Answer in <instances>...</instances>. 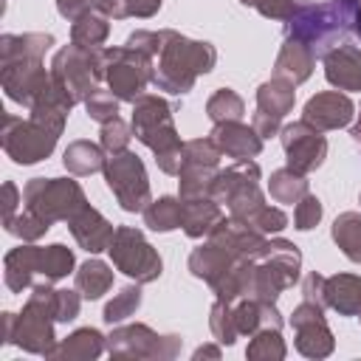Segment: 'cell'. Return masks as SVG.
I'll return each instance as SVG.
<instances>
[{"label":"cell","instance_id":"cell-36","mask_svg":"<svg viewBox=\"0 0 361 361\" xmlns=\"http://www.w3.org/2000/svg\"><path fill=\"white\" fill-rule=\"evenodd\" d=\"M141 214H144V226L149 231H158V234L175 231V228H180V197L164 195V197L152 200Z\"/></svg>","mask_w":361,"mask_h":361},{"label":"cell","instance_id":"cell-58","mask_svg":"<svg viewBox=\"0 0 361 361\" xmlns=\"http://www.w3.org/2000/svg\"><path fill=\"white\" fill-rule=\"evenodd\" d=\"M358 203H361V195H358Z\"/></svg>","mask_w":361,"mask_h":361},{"label":"cell","instance_id":"cell-43","mask_svg":"<svg viewBox=\"0 0 361 361\" xmlns=\"http://www.w3.org/2000/svg\"><path fill=\"white\" fill-rule=\"evenodd\" d=\"M118 96L113 93V90H93L82 104H85V110H87V118L90 121H99V124H107V121H113V118H118Z\"/></svg>","mask_w":361,"mask_h":361},{"label":"cell","instance_id":"cell-24","mask_svg":"<svg viewBox=\"0 0 361 361\" xmlns=\"http://www.w3.org/2000/svg\"><path fill=\"white\" fill-rule=\"evenodd\" d=\"M234 257L226 251V248H220L217 243H212V240H206L203 245H197V248H192V254H189V271H192V276H197V279H203V282H209L212 288L234 268Z\"/></svg>","mask_w":361,"mask_h":361},{"label":"cell","instance_id":"cell-27","mask_svg":"<svg viewBox=\"0 0 361 361\" xmlns=\"http://www.w3.org/2000/svg\"><path fill=\"white\" fill-rule=\"evenodd\" d=\"M313 68H316L313 51L296 39H285L279 54H276V62H274V76L288 79L290 85H302L310 79Z\"/></svg>","mask_w":361,"mask_h":361},{"label":"cell","instance_id":"cell-22","mask_svg":"<svg viewBox=\"0 0 361 361\" xmlns=\"http://www.w3.org/2000/svg\"><path fill=\"white\" fill-rule=\"evenodd\" d=\"M39 254L42 245L23 243L3 257V282L11 293H23L34 285V276H39Z\"/></svg>","mask_w":361,"mask_h":361},{"label":"cell","instance_id":"cell-34","mask_svg":"<svg viewBox=\"0 0 361 361\" xmlns=\"http://www.w3.org/2000/svg\"><path fill=\"white\" fill-rule=\"evenodd\" d=\"M107 34H110V17L96 8H87L82 17L71 23V42L82 48H102Z\"/></svg>","mask_w":361,"mask_h":361},{"label":"cell","instance_id":"cell-16","mask_svg":"<svg viewBox=\"0 0 361 361\" xmlns=\"http://www.w3.org/2000/svg\"><path fill=\"white\" fill-rule=\"evenodd\" d=\"M51 71H45L42 59H11L0 62V85L6 96L23 107H31L34 99L48 87Z\"/></svg>","mask_w":361,"mask_h":361},{"label":"cell","instance_id":"cell-53","mask_svg":"<svg viewBox=\"0 0 361 361\" xmlns=\"http://www.w3.org/2000/svg\"><path fill=\"white\" fill-rule=\"evenodd\" d=\"M220 347H223L220 341H217V344H200V347L192 353V358H195V361H200V358H214V361H217V358L223 355V350H220Z\"/></svg>","mask_w":361,"mask_h":361},{"label":"cell","instance_id":"cell-5","mask_svg":"<svg viewBox=\"0 0 361 361\" xmlns=\"http://www.w3.org/2000/svg\"><path fill=\"white\" fill-rule=\"evenodd\" d=\"M54 299H56V288H51V282H34L28 302L23 305V313H17V324H14V344L31 355H51V350L56 347V336H54V324H56V310H54Z\"/></svg>","mask_w":361,"mask_h":361},{"label":"cell","instance_id":"cell-4","mask_svg":"<svg viewBox=\"0 0 361 361\" xmlns=\"http://www.w3.org/2000/svg\"><path fill=\"white\" fill-rule=\"evenodd\" d=\"M259 178H262L259 164L245 158V161H234L231 166L220 169L214 178V189H212V197L228 209V217L245 223L248 228H254L257 217L268 206L259 189Z\"/></svg>","mask_w":361,"mask_h":361},{"label":"cell","instance_id":"cell-29","mask_svg":"<svg viewBox=\"0 0 361 361\" xmlns=\"http://www.w3.org/2000/svg\"><path fill=\"white\" fill-rule=\"evenodd\" d=\"M54 45V34L25 31V34H3L0 37V62L11 59H42Z\"/></svg>","mask_w":361,"mask_h":361},{"label":"cell","instance_id":"cell-56","mask_svg":"<svg viewBox=\"0 0 361 361\" xmlns=\"http://www.w3.org/2000/svg\"><path fill=\"white\" fill-rule=\"evenodd\" d=\"M355 116H358V121H355V127H353V141H355L358 149H361V110H358Z\"/></svg>","mask_w":361,"mask_h":361},{"label":"cell","instance_id":"cell-25","mask_svg":"<svg viewBox=\"0 0 361 361\" xmlns=\"http://www.w3.org/2000/svg\"><path fill=\"white\" fill-rule=\"evenodd\" d=\"M107 350V336H102L96 327H79L71 336H65L62 341H56V347L51 350L48 358L56 361H93Z\"/></svg>","mask_w":361,"mask_h":361},{"label":"cell","instance_id":"cell-9","mask_svg":"<svg viewBox=\"0 0 361 361\" xmlns=\"http://www.w3.org/2000/svg\"><path fill=\"white\" fill-rule=\"evenodd\" d=\"M62 133L51 130L48 124L37 121V118H20L11 113H3V130H0V144L6 149V155L20 164V166H31L45 161Z\"/></svg>","mask_w":361,"mask_h":361},{"label":"cell","instance_id":"cell-1","mask_svg":"<svg viewBox=\"0 0 361 361\" xmlns=\"http://www.w3.org/2000/svg\"><path fill=\"white\" fill-rule=\"evenodd\" d=\"M217 62V51L206 39L183 37L175 28H161V45L155 54L152 85L172 96H183L195 87L197 76L209 73Z\"/></svg>","mask_w":361,"mask_h":361},{"label":"cell","instance_id":"cell-40","mask_svg":"<svg viewBox=\"0 0 361 361\" xmlns=\"http://www.w3.org/2000/svg\"><path fill=\"white\" fill-rule=\"evenodd\" d=\"M141 299H144V293H141V282H135V285H124L107 305H104V313H102V319L113 327V324H121L124 319H130L138 307H141Z\"/></svg>","mask_w":361,"mask_h":361},{"label":"cell","instance_id":"cell-23","mask_svg":"<svg viewBox=\"0 0 361 361\" xmlns=\"http://www.w3.org/2000/svg\"><path fill=\"white\" fill-rule=\"evenodd\" d=\"M223 220V206L214 197H180V228L186 237H209Z\"/></svg>","mask_w":361,"mask_h":361},{"label":"cell","instance_id":"cell-19","mask_svg":"<svg viewBox=\"0 0 361 361\" xmlns=\"http://www.w3.org/2000/svg\"><path fill=\"white\" fill-rule=\"evenodd\" d=\"M68 228L73 234V240L79 243V248H85L87 254H102L110 248V240L116 234L113 223L99 212L93 209L90 203H85L71 220H68Z\"/></svg>","mask_w":361,"mask_h":361},{"label":"cell","instance_id":"cell-15","mask_svg":"<svg viewBox=\"0 0 361 361\" xmlns=\"http://www.w3.org/2000/svg\"><path fill=\"white\" fill-rule=\"evenodd\" d=\"M293 104H296V85H290L288 79L271 76L268 82H262L257 87V113L251 118L254 130L262 138L279 135L282 118L293 110Z\"/></svg>","mask_w":361,"mask_h":361},{"label":"cell","instance_id":"cell-47","mask_svg":"<svg viewBox=\"0 0 361 361\" xmlns=\"http://www.w3.org/2000/svg\"><path fill=\"white\" fill-rule=\"evenodd\" d=\"M240 3L248 6V8H254V11H259L268 20H282V23L296 8V0H240Z\"/></svg>","mask_w":361,"mask_h":361},{"label":"cell","instance_id":"cell-30","mask_svg":"<svg viewBox=\"0 0 361 361\" xmlns=\"http://www.w3.org/2000/svg\"><path fill=\"white\" fill-rule=\"evenodd\" d=\"M104 161H107V152L102 149V144H93L87 138H79V141H71L62 152V164L71 175H93V172H102L104 169Z\"/></svg>","mask_w":361,"mask_h":361},{"label":"cell","instance_id":"cell-8","mask_svg":"<svg viewBox=\"0 0 361 361\" xmlns=\"http://www.w3.org/2000/svg\"><path fill=\"white\" fill-rule=\"evenodd\" d=\"M183 350V338L169 333L161 336L149 324H116L107 336V353L110 358H144V361H172Z\"/></svg>","mask_w":361,"mask_h":361},{"label":"cell","instance_id":"cell-20","mask_svg":"<svg viewBox=\"0 0 361 361\" xmlns=\"http://www.w3.org/2000/svg\"><path fill=\"white\" fill-rule=\"evenodd\" d=\"M214 138V144L220 147V152L226 158L234 161H245V158H257L262 152V135L254 130V124H243V121H223L214 124V130L209 133Z\"/></svg>","mask_w":361,"mask_h":361},{"label":"cell","instance_id":"cell-54","mask_svg":"<svg viewBox=\"0 0 361 361\" xmlns=\"http://www.w3.org/2000/svg\"><path fill=\"white\" fill-rule=\"evenodd\" d=\"M3 344H14V324H17V313H3Z\"/></svg>","mask_w":361,"mask_h":361},{"label":"cell","instance_id":"cell-44","mask_svg":"<svg viewBox=\"0 0 361 361\" xmlns=\"http://www.w3.org/2000/svg\"><path fill=\"white\" fill-rule=\"evenodd\" d=\"M130 138H133V127H130V124H124L121 118H113V121L102 124L99 144H102V149H104L107 155L130 149Z\"/></svg>","mask_w":361,"mask_h":361},{"label":"cell","instance_id":"cell-33","mask_svg":"<svg viewBox=\"0 0 361 361\" xmlns=\"http://www.w3.org/2000/svg\"><path fill=\"white\" fill-rule=\"evenodd\" d=\"M330 237L350 262L361 265V212H341L330 226Z\"/></svg>","mask_w":361,"mask_h":361},{"label":"cell","instance_id":"cell-45","mask_svg":"<svg viewBox=\"0 0 361 361\" xmlns=\"http://www.w3.org/2000/svg\"><path fill=\"white\" fill-rule=\"evenodd\" d=\"M319 220H322V200L307 192V195L296 203V209H293V228L310 231V228L319 226Z\"/></svg>","mask_w":361,"mask_h":361},{"label":"cell","instance_id":"cell-42","mask_svg":"<svg viewBox=\"0 0 361 361\" xmlns=\"http://www.w3.org/2000/svg\"><path fill=\"white\" fill-rule=\"evenodd\" d=\"M3 228H6L8 234L20 237L23 243H37L39 237H45V234H48L51 223H48V220H42L39 214H34L31 209H25V206H23V212H17L8 223H3Z\"/></svg>","mask_w":361,"mask_h":361},{"label":"cell","instance_id":"cell-37","mask_svg":"<svg viewBox=\"0 0 361 361\" xmlns=\"http://www.w3.org/2000/svg\"><path fill=\"white\" fill-rule=\"evenodd\" d=\"M206 116L214 121V124H223V121H243L245 116V102L237 90L231 87H217L209 102H206Z\"/></svg>","mask_w":361,"mask_h":361},{"label":"cell","instance_id":"cell-48","mask_svg":"<svg viewBox=\"0 0 361 361\" xmlns=\"http://www.w3.org/2000/svg\"><path fill=\"white\" fill-rule=\"evenodd\" d=\"M302 299L327 307V302H324V276H322L319 271H310V274L302 279Z\"/></svg>","mask_w":361,"mask_h":361},{"label":"cell","instance_id":"cell-12","mask_svg":"<svg viewBox=\"0 0 361 361\" xmlns=\"http://www.w3.org/2000/svg\"><path fill=\"white\" fill-rule=\"evenodd\" d=\"M107 254H110L116 271H121L124 276H130L141 285L155 282L164 271L161 254L147 243L144 231L133 228V226H116V234L110 240Z\"/></svg>","mask_w":361,"mask_h":361},{"label":"cell","instance_id":"cell-11","mask_svg":"<svg viewBox=\"0 0 361 361\" xmlns=\"http://www.w3.org/2000/svg\"><path fill=\"white\" fill-rule=\"evenodd\" d=\"M155 59L138 48L116 45L104 48V82L121 102H135L152 82Z\"/></svg>","mask_w":361,"mask_h":361},{"label":"cell","instance_id":"cell-18","mask_svg":"<svg viewBox=\"0 0 361 361\" xmlns=\"http://www.w3.org/2000/svg\"><path fill=\"white\" fill-rule=\"evenodd\" d=\"M302 118L307 124L319 127L322 133L324 130H341L355 118V104H353V99L347 93L324 90V93H316V96H310L305 102Z\"/></svg>","mask_w":361,"mask_h":361},{"label":"cell","instance_id":"cell-2","mask_svg":"<svg viewBox=\"0 0 361 361\" xmlns=\"http://www.w3.org/2000/svg\"><path fill=\"white\" fill-rule=\"evenodd\" d=\"M133 135L152 149L164 175H178L183 164V141L175 130V107L155 93H141L133 102Z\"/></svg>","mask_w":361,"mask_h":361},{"label":"cell","instance_id":"cell-31","mask_svg":"<svg viewBox=\"0 0 361 361\" xmlns=\"http://www.w3.org/2000/svg\"><path fill=\"white\" fill-rule=\"evenodd\" d=\"M73 285H76V290H79L85 299L96 302V299H102V296L113 288V271H110L107 262L90 257L87 262H82V265L76 268V274H73Z\"/></svg>","mask_w":361,"mask_h":361},{"label":"cell","instance_id":"cell-21","mask_svg":"<svg viewBox=\"0 0 361 361\" xmlns=\"http://www.w3.org/2000/svg\"><path fill=\"white\" fill-rule=\"evenodd\" d=\"M324 79L336 90H361V48L341 42L324 56Z\"/></svg>","mask_w":361,"mask_h":361},{"label":"cell","instance_id":"cell-50","mask_svg":"<svg viewBox=\"0 0 361 361\" xmlns=\"http://www.w3.org/2000/svg\"><path fill=\"white\" fill-rule=\"evenodd\" d=\"M164 0H124V11L127 17H138V20H147L152 14H158Z\"/></svg>","mask_w":361,"mask_h":361},{"label":"cell","instance_id":"cell-46","mask_svg":"<svg viewBox=\"0 0 361 361\" xmlns=\"http://www.w3.org/2000/svg\"><path fill=\"white\" fill-rule=\"evenodd\" d=\"M82 293L79 290H68V288H62V290H56V299H54V310H56V322H62V324H68V322H73L76 316H79V307H82Z\"/></svg>","mask_w":361,"mask_h":361},{"label":"cell","instance_id":"cell-28","mask_svg":"<svg viewBox=\"0 0 361 361\" xmlns=\"http://www.w3.org/2000/svg\"><path fill=\"white\" fill-rule=\"evenodd\" d=\"M234 322H237L240 336H248V338L257 330H265V327L282 330V324H285V319L279 316L276 305L259 302V299H237L234 302Z\"/></svg>","mask_w":361,"mask_h":361},{"label":"cell","instance_id":"cell-6","mask_svg":"<svg viewBox=\"0 0 361 361\" xmlns=\"http://www.w3.org/2000/svg\"><path fill=\"white\" fill-rule=\"evenodd\" d=\"M54 82L79 104L104 79V48H82V45H62L51 59Z\"/></svg>","mask_w":361,"mask_h":361},{"label":"cell","instance_id":"cell-49","mask_svg":"<svg viewBox=\"0 0 361 361\" xmlns=\"http://www.w3.org/2000/svg\"><path fill=\"white\" fill-rule=\"evenodd\" d=\"M20 203H23V192L11 180H6L3 183V223H8L17 214V206Z\"/></svg>","mask_w":361,"mask_h":361},{"label":"cell","instance_id":"cell-41","mask_svg":"<svg viewBox=\"0 0 361 361\" xmlns=\"http://www.w3.org/2000/svg\"><path fill=\"white\" fill-rule=\"evenodd\" d=\"M209 330L214 336V341H220L223 347H231L240 336L237 322H234V302L226 299H214L212 310H209Z\"/></svg>","mask_w":361,"mask_h":361},{"label":"cell","instance_id":"cell-55","mask_svg":"<svg viewBox=\"0 0 361 361\" xmlns=\"http://www.w3.org/2000/svg\"><path fill=\"white\" fill-rule=\"evenodd\" d=\"M353 8V6H350ZM350 31L358 37V42H361V8H353V20H350Z\"/></svg>","mask_w":361,"mask_h":361},{"label":"cell","instance_id":"cell-51","mask_svg":"<svg viewBox=\"0 0 361 361\" xmlns=\"http://www.w3.org/2000/svg\"><path fill=\"white\" fill-rule=\"evenodd\" d=\"M87 8H93L90 6V0H56V11L65 17V20H76V17H82Z\"/></svg>","mask_w":361,"mask_h":361},{"label":"cell","instance_id":"cell-17","mask_svg":"<svg viewBox=\"0 0 361 361\" xmlns=\"http://www.w3.org/2000/svg\"><path fill=\"white\" fill-rule=\"evenodd\" d=\"M209 240L217 243L220 248H226L237 262H243V259H262L265 251H268V245H271V237L268 234L254 231V228H248L245 223H240L234 217H223L212 228Z\"/></svg>","mask_w":361,"mask_h":361},{"label":"cell","instance_id":"cell-26","mask_svg":"<svg viewBox=\"0 0 361 361\" xmlns=\"http://www.w3.org/2000/svg\"><path fill=\"white\" fill-rule=\"evenodd\" d=\"M324 302L338 316H361V276L358 274L324 276Z\"/></svg>","mask_w":361,"mask_h":361},{"label":"cell","instance_id":"cell-32","mask_svg":"<svg viewBox=\"0 0 361 361\" xmlns=\"http://www.w3.org/2000/svg\"><path fill=\"white\" fill-rule=\"evenodd\" d=\"M217 166H206V164H192L183 161L178 178V197H212L214 189V178H217Z\"/></svg>","mask_w":361,"mask_h":361},{"label":"cell","instance_id":"cell-35","mask_svg":"<svg viewBox=\"0 0 361 361\" xmlns=\"http://www.w3.org/2000/svg\"><path fill=\"white\" fill-rule=\"evenodd\" d=\"M310 192V183H307V178L305 175H299V172H293L290 166H285V169H276V172H271V180H268V195L276 200V203H299L305 195Z\"/></svg>","mask_w":361,"mask_h":361},{"label":"cell","instance_id":"cell-3","mask_svg":"<svg viewBox=\"0 0 361 361\" xmlns=\"http://www.w3.org/2000/svg\"><path fill=\"white\" fill-rule=\"evenodd\" d=\"M353 8L347 0H319V3H296L290 17L285 20V39H296L313 51V56H324L350 34Z\"/></svg>","mask_w":361,"mask_h":361},{"label":"cell","instance_id":"cell-38","mask_svg":"<svg viewBox=\"0 0 361 361\" xmlns=\"http://www.w3.org/2000/svg\"><path fill=\"white\" fill-rule=\"evenodd\" d=\"M76 268V257L68 245L62 243H51L42 248L39 254V276L45 282H56V279H65L71 271Z\"/></svg>","mask_w":361,"mask_h":361},{"label":"cell","instance_id":"cell-52","mask_svg":"<svg viewBox=\"0 0 361 361\" xmlns=\"http://www.w3.org/2000/svg\"><path fill=\"white\" fill-rule=\"evenodd\" d=\"M90 6L102 14H107L110 20H124L127 11H124V0H90Z\"/></svg>","mask_w":361,"mask_h":361},{"label":"cell","instance_id":"cell-13","mask_svg":"<svg viewBox=\"0 0 361 361\" xmlns=\"http://www.w3.org/2000/svg\"><path fill=\"white\" fill-rule=\"evenodd\" d=\"M279 141H282L288 166L299 175L316 172L327 158V138L322 135L319 127L307 124L305 118H299L293 124H285L279 130Z\"/></svg>","mask_w":361,"mask_h":361},{"label":"cell","instance_id":"cell-7","mask_svg":"<svg viewBox=\"0 0 361 361\" xmlns=\"http://www.w3.org/2000/svg\"><path fill=\"white\" fill-rule=\"evenodd\" d=\"M85 203V189L71 178H31L23 186V206L51 226L59 220L68 223Z\"/></svg>","mask_w":361,"mask_h":361},{"label":"cell","instance_id":"cell-39","mask_svg":"<svg viewBox=\"0 0 361 361\" xmlns=\"http://www.w3.org/2000/svg\"><path fill=\"white\" fill-rule=\"evenodd\" d=\"M285 355H288V347H285L282 330H276V327L257 330L245 347V358H251V361H282Z\"/></svg>","mask_w":361,"mask_h":361},{"label":"cell","instance_id":"cell-10","mask_svg":"<svg viewBox=\"0 0 361 361\" xmlns=\"http://www.w3.org/2000/svg\"><path fill=\"white\" fill-rule=\"evenodd\" d=\"M104 180L107 189L113 192L116 203L124 212H144L152 203V192H149V178H147V166L144 161L124 149V152H113L104 161Z\"/></svg>","mask_w":361,"mask_h":361},{"label":"cell","instance_id":"cell-57","mask_svg":"<svg viewBox=\"0 0 361 361\" xmlns=\"http://www.w3.org/2000/svg\"><path fill=\"white\" fill-rule=\"evenodd\" d=\"M347 3H350L353 8H361V0H347Z\"/></svg>","mask_w":361,"mask_h":361},{"label":"cell","instance_id":"cell-14","mask_svg":"<svg viewBox=\"0 0 361 361\" xmlns=\"http://www.w3.org/2000/svg\"><path fill=\"white\" fill-rule=\"evenodd\" d=\"M290 327H293V344L305 358H327L336 350L333 330L327 327L324 307L302 299L293 313H290Z\"/></svg>","mask_w":361,"mask_h":361}]
</instances>
